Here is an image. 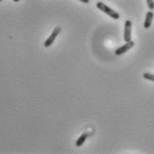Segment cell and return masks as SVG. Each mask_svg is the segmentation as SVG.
<instances>
[{"instance_id": "obj_8", "label": "cell", "mask_w": 154, "mask_h": 154, "mask_svg": "<svg viewBox=\"0 0 154 154\" xmlns=\"http://www.w3.org/2000/svg\"><path fill=\"white\" fill-rule=\"evenodd\" d=\"M147 1V5L149 7V9L153 10L154 9V1L153 0H146Z\"/></svg>"}, {"instance_id": "obj_3", "label": "cell", "mask_w": 154, "mask_h": 154, "mask_svg": "<svg viewBox=\"0 0 154 154\" xmlns=\"http://www.w3.org/2000/svg\"><path fill=\"white\" fill-rule=\"evenodd\" d=\"M134 45V41L130 40L128 42H126V44L124 45H122V46L119 47L118 49H116V51L114 53H115L116 55H121V54H125L126 52H128V50H130Z\"/></svg>"}, {"instance_id": "obj_10", "label": "cell", "mask_w": 154, "mask_h": 154, "mask_svg": "<svg viewBox=\"0 0 154 154\" xmlns=\"http://www.w3.org/2000/svg\"><path fill=\"white\" fill-rule=\"evenodd\" d=\"M14 2H19L20 0H14Z\"/></svg>"}, {"instance_id": "obj_7", "label": "cell", "mask_w": 154, "mask_h": 154, "mask_svg": "<svg viewBox=\"0 0 154 154\" xmlns=\"http://www.w3.org/2000/svg\"><path fill=\"white\" fill-rule=\"evenodd\" d=\"M143 79H147V80H151V81H153L154 82L153 74H151V73L146 72V73H144V74L143 75Z\"/></svg>"}, {"instance_id": "obj_11", "label": "cell", "mask_w": 154, "mask_h": 154, "mask_svg": "<svg viewBox=\"0 0 154 154\" xmlns=\"http://www.w3.org/2000/svg\"><path fill=\"white\" fill-rule=\"evenodd\" d=\"M2 1H3V0H0V2H2Z\"/></svg>"}, {"instance_id": "obj_6", "label": "cell", "mask_w": 154, "mask_h": 154, "mask_svg": "<svg viewBox=\"0 0 154 154\" xmlns=\"http://www.w3.org/2000/svg\"><path fill=\"white\" fill-rule=\"evenodd\" d=\"M88 136V133H83V134L79 136V138L77 140V142H76V146H77V147H80V146L85 143V141L87 140Z\"/></svg>"}, {"instance_id": "obj_4", "label": "cell", "mask_w": 154, "mask_h": 154, "mask_svg": "<svg viewBox=\"0 0 154 154\" xmlns=\"http://www.w3.org/2000/svg\"><path fill=\"white\" fill-rule=\"evenodd\" d=\"M131 29H132V22L129 20L125 22V29H124V40L128 42L131 40Z\"/></svg>"}, {"instance_id": "obj_5", "label": "cell", "mask_w": 154, "mask_h": 154, "mask_svg": "<svg viewBox=\"0 0 154 154\" xmlns=\"http://www.w3.org/2000/svg\"><path fill=\"white\" fill-rule=\"evenodd\" d=\"M153 13L152 11L148 12L146 14V17H145V21H144V29H149L152 25V19H153Z\"/></svg>"}, {"instance_id": "obj_1", "label": "cell", "mask_w": 154, "mask_h": 154, "mask_svg": "<svg viewBox=\"0 0 154 154\" xmlns=\"http://www.w3.org/2000/svg\"><path fill=\"white\" fill-rule=\"evenodd\" d=\"M96 7H97L99 10H101L102 12H103L104 14H106L107 15H109L110 17L112 18V19H114V20H119V17H120V15H119L117 12H115L113 9L110 8L109 6H107L105 4H103V3H102V2H98V3L96 4Z\"/></svg>"}, {"instance_id": "obj_2", "label": "cell", "mask_w": 154, "mask_h": 154, "mask_svg": "<svg viewBox=\"0 0 154 154\" xmlns=\"http://www.w3.org/2000/svg\"><path fill=\"white\" fill-rule=\"evenodd\" d=\"M61 30H62V29H61L60 27H55V28L54 29V30L52 31L51 35H50V36L47 38V39L45 41L44 45L45 47H49V46H51L52 45L54 44V40L56 39L57 36L60 34Z\"/></svg>"}, {"instance_id": "obj_9", "label": "cell", "mask_w": 154, "mask_h": 154, "mask_svg": "<svg viewBox=\"0 0 154 154\" xmlns=\"http://www.w3.org/2000/svg\"><path fill=\"white\" fill-rule=\"evenodd\" d=\"M79 1H80V2H82V3H85V4H88V3H89L90 0H79Z\"/></svg>"}]
</instances>
